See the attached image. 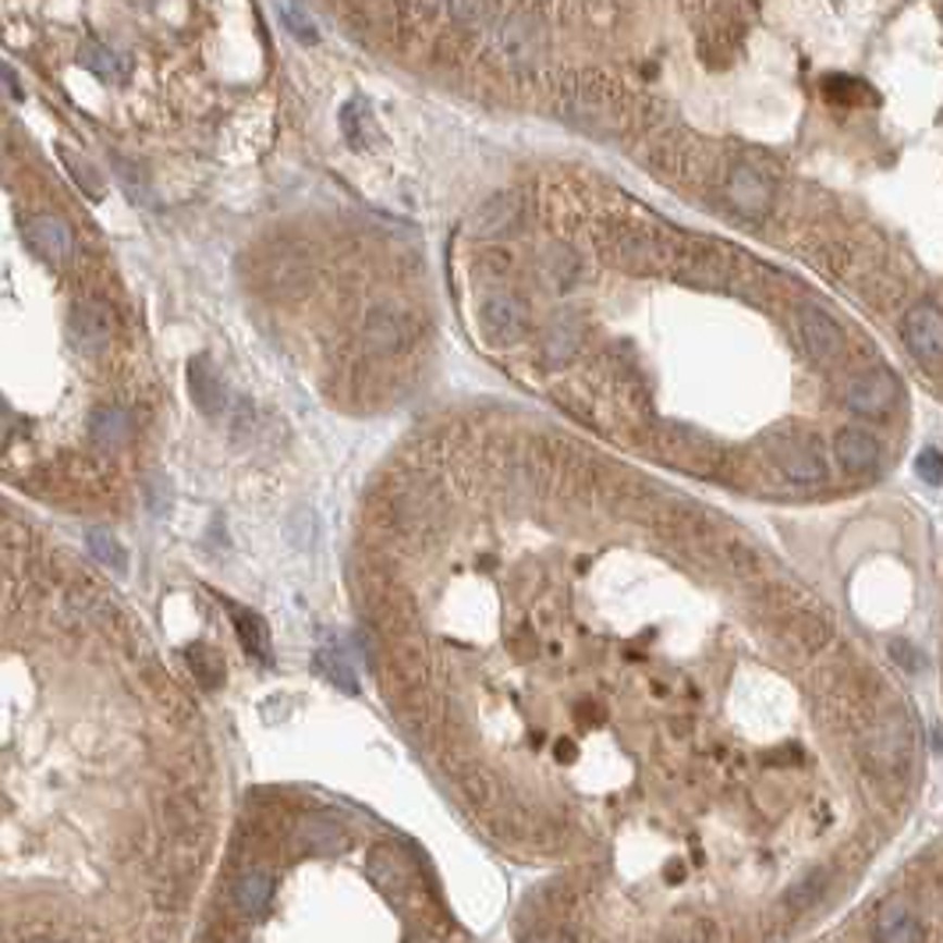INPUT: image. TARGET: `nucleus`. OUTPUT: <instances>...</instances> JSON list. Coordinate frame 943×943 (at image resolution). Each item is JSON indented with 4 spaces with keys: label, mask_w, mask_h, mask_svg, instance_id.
I'll use <instances>...</instances> for the list:
<instances>
[{
    "label": "nucleus",
    "mask_w": 943,
    "mask_h": 943,
    "mask_svg": "<svg viewBox=\"0 0 943 943\" xmlns=\"http://www.w3.org/2000/svg\"><path fill=\"white\" fill-rule=\"evenodd\" d=\"M872 936L880 943H915L926 936V929L919 922V915L908 905V897H887L880 911H876V926H872Z\"/></svg>",
    "instance_id": "9b49d317"
},
{
    "label": "nucleus",
    "mask_w": 943,
    "mask_h": 943,
    "mask_svg": "<svg viewBox=\"0 0 943 943\" xmlns=\"http://www.w3.org/2000/svg\"><path fill=\"white\" fill-rule=\"evenodd\" d=\"M25 241L36 255H43L47 263H64L75 249L72 227L53 213H36V217L25 221Z\"/></svg>",
    "instance_id": "9d476101"
},
{
    "label": "nucleus",
    "mask_w": 943,
    "mask_h": 943,
    "mask_svg": "<svg viewBox=\"0 0 943 943\" xmlns=\"http://www.w3.org/2000/svg\"><path fill=\"white\" fill-rule=\"evenodd\" d=\"M611 255L614 263H621L625 269H656L664 260V249L659 241L639 231H617L611 238Z\"/></svg>",
    "instance_id": "f3484780"
},
{
    "label": "nucleus",
    "mask_w": 943,
    "mask_h": 943,
    "mask_svg": "<svg viewBox=\"0 0 943 943\" xmlns=\"http://www.w3.org/2000/svg\"><path fill=\"white\" fill-rule=\"evenodd\" d=\"M915 472H919V479L929 482V487H940V482H943V454L933 451V448H926L919 457H915Z\"/></svg>",
    "instance_id": "c756f323"
},
{
    "label": "nucleus",
    "mask_w": 943,
    "mask_h": 943,
    "mask_svg": "<svg viewBox=\"0 0 943 943\" xmlns=\"http://www.w3.org/2000/svg\"><path fill=\"white\" fill-rule=\"evenodd\" d=\"M799 334H802L808 359L819 362V366H838V362L847 355V337L841 330V323L833 319L827 309L802 305L799 309Z\"/></svg>",
    "instance_id": "f03ea898"
},
{
    "label": "nucleus",
    "mask_w": 943,
    "mask_h": 943,
    "mask_svg": "<svg viewBox=\"0 0 943 943\" xmlns=\"http://www.w3.org/2000/svg\"><path fill=\"white\" fill-rule=\"evenodd\" d=\"M501 47L515 64H536L539 58H543V50H546L543 33H539V25L529 15H511L504 22Z\"/></svg>",
    "instance_id": "2eb2a0df"
},
{
    "label": "nucleus",
    "mask_w": 943,
    "mask_h": 943,
    "mask_svg": "<svg viewBox=\"0 0 943 943\" xmlns=\"http://www.w3.org/2000/svg\"><path fill=\"white\" fill-rule=\"evenodd\" d=\"M302 841L313 855H341L348 847V833L341 823H334V819L313 816L302 823Z\"/></svg>",
    "instance_id": "aec40b11"
},
{
    "label": "nucleus",
    "mask_w": 943,
    "mask_h": 943,
    "mask_svg": "<svg viewBox=\"0 0 943 943\" xmlns=\"http://www.w3.org/2000/svg\"><path fill=\"white\" fill-rule=\"evenodd\" d=\"M887 653H891V659L901 667V670H922V653L915 650V645L908 639H891L887 642Z\"/></svg>",
    "instance_id": "c85d7f7f"
},
{
    "label": "nucleus",
    "mask_w": 943,
    "mask_h": 943,
    "mask_svg": "<svg viewBox=\"0 0 943 943\" xmlns=\"http://www.w3.org/2000/svg\"><path fill=\"white\" fill-rule=\"evenodd\" d=\"M362 341L373 355H394L412 341V323L408 316L394 305H376L369 309L366 327H362Z\"/></svg>",
    "instance_id": "39448f33"
},
{
    "label": "nucleus",
    "mask_w": 943,
    "mask_h": 943,
    "mask_svg": "<svg viewBox=\"0 0 943 943\" xmlns=\"http://www.w3.org/2000/svg\"><path fill=\"white\" fill-rule=\"evenodd\" d=\"M518 217H521V199L515 192H501V196L487 199L476 213H472L468 231L476 238H501L518 224Z\"/></svg>",
    "instance_id": "ddd939ff"
},
{
    "label": "nucleus",
    "mask_w": 943,
    "mask_h": 943,
    "mask_svg": "<svg viewBox=\"0 0 943 943\" xmlns=\"http://www.w3.org/2000/svg\"><path fill=\"white\" fill-rule=\"evenodd\" d=\"M844 408L855 415H866V419H887L897 401V380L891 369H866L858 373L855 380H847L844 387Z\"/></svg>",
    "instance_id": "7ed1b4c3"
},
{
    "label": "nucleus",
    "mask_w": 943,
    "mask_h": 943,
    "mask_svg": "<svg viewBox=\"0 0 943 943\" xmlns=\"http://www.w3.org/2000/svg\"><path fill=\"white\" fill-rule=\"evenodd\" d=\"M142 501H146V511L164 521L171 515V504H174V493H171V479L164 476V472H150V476L142 479Z\"/></svg>",
    "instance_id": "b1692460"
},
{
    "label": "nucleus",
    "mask_w": 943,
    "mask_h": 943,
    "mask_svg": "<svg viewBox=\"0 0 943 943\" xmlns=\"http://www.w3.org/2000/svg\"><path fill=\"white\" fill-rule=\"evenodd\" d=\"M901 334H905L908 352L919 362H929V366L943 362V309H936L933 302H919L908 309Z\"/></svg>",
    "instance_id": "20e7f679"
},
{
    "label": "nucleus",
    "mask_w": 943,
    "mask_h": 943,
    "mask_svg": "<svg viewBox=\"0 0 943 943\" xmlns=\"http://www.w3.org/2000/svg\"><path fill=\"white\" fill-rule=\"evenodd\" d=\"M64 164L72 167V174H75V181L86 188V192L92 196V199H100L103 196V185H100V178H97V171H92L89 164H83V160H78L75 153H64Z\"/></svg>",
    "instance_id": "7c9ffc66"
},
{
    "label": "nucleus",
    "mask_w": 943,
    "mask_h": 943,
    "mask_svg": "<svg viewBox=\"0 0 943 943\" xmlns=\"http://www.w3.org/2000/svg\"><path fill=\"white\" fill-rule=\"evenodd\" d=\"M586 341V323L578 316H557L543 330V362L546 366H564L582 352Z\"/></svg>",
    "instance_id": "4468645a"
},
{
    "label": "nucleus",
    "mask_w": 943,
    "mask_h": 943,
    "mask_svg": "<svg viewBox=\"0 0 943 943\" xmlns=\"http://www.w3.org/2000/svg\"><path fill=\"white\" fill-rule=\"evenodd\" d=\"M833 454H838L844 472L862 476V472H872L880 465V440L862 426H844L841 433L833 437Z\"/></svg>",
    "instance_id": "f8f14e48"
},
{
    "label": "nucleus",
    "mask_w": 943,
    "mask_h": 943,
    "mask_svg": "<svg viewBox=\"0 0 943 943\" xmlns=\"http://www.w3.org/2000/svg\"><path fill=\"white\" fill-rule=\"evenodd\" d=\"M341 131L344 139L352 142V150H369V135H373V114L366 111V103L352 100L341 111Z\"/></svg>",
    "instance_id": "5701e85b"
},
{
    "label": "nucleus",
    "mask_w": 943,
    "mask_h": 943,
    "mask_svg": "<svg viewBox=\"0 0 943 943\" xmlns=\"http://www.w3.org/2000/svg\"><path fill=\"white\" fill-rule=\"evenodd\" d=\"M777 465L791 482H802V487L827 479V457L813 437H791L784 448L777 451Z\"/></svg>",
    "instance_id": "6e6552de"
},
{
    "label": "nucleus",
    "mask_w": 943,
    "mask_h": 943,
    "mask_svg": "<svg viewBox=\"0 0 943 943\" xmlns=\"http://www.w3.org/2000/svg\"><path fill=\"white\" fill-rule=\"evenodd\" d=\"M131 433H135V423H131V415L125 408H117V404H100V408H92L89 437H92L97 448L117 451V448H125V443L131 440Z\"/></svg>",
    "instance_id": "dca6fc26"
},
{
    "label": "nucleus",
    "mask_w": 943,
    "mask_h": 943,
    "mask_svg": "<svg viewBox=\"0 0 943 943\" xmlns=\"http://www.w3.org/2000/svg\"><path fill=\"white\" fill-rule=\"evenodd\" d=\"M482 327L501 344H515L529 330V305H525L518 294L496 291L482 302Z\"/></svg>",
    "instance_id": "423d86ee"
},
{
    "label": "nucleus",
    "mask_w": 943,
    "mask_h": 943,
    "mask_svg": "<svg viewBox=\"0 0 943 943\" xmlns=\"http://www.w3.org/2000/svg\"><path fill=\"white\" fill-rule=\"evenodd\" d=\"M231 617H235V631H238L241 645H246V653L252 659L269 664V659H274V650H269V636H266L263 617H255L252 611H241V606H231Z\"/></svg>",
    "instance_id": "412c9836"
},
{
    "label": "nucleus",
    "mask_w": 943,
    "mask_h": 943,
    "mask_svg": "<svg viewBox=\"0 0 943 943\" xmlns=\"http://www.w3.org/2000/svg\"><path fill=\"white\" fill-rule=\"evenodd\" d=\"M316 670L323 674V678H330L337 689H344V692H355V689H359V681H355L352 667H348V659L337 656L334 650H319V653H316Z\"/></svg>",
    "instance_id": "a878e982"
},
{
    "label": "nucleus",
    "mask_w": 943,
    "mask_h": 943,
    "mask_svg": "<svg viewBox=\"0 0 943 943\" xmlns=\"http://www.w3.org/2000/svg\"><path fill=\"white\" fill-rule=\"evenodd\" d=\"M724 188H727V199H731V206H734L738 213H745V217H766V210H770V202H774V185H770V178H766L763 171L749 167V164L731 167Z\"/></svg>",
    "instance_id": "0eeeda50"
},
{
    "label": "nucleus",
    "mask_w": 943,
    "mask_h": 943,
    "mask_svg": "<svg viewBox=\"0 0 943 943\" xmlns=\"http://www.w3.org/2000/svg\"><path fill=\"white\" fill-rule=\"evenodd\" d=\"M451 15L465 29H479V25L493 22V0H451Z\"/></svg>",
    "instance_id": "cd10ccee"
},
{
    "label": "nucleus",
    "mask_w": 943,
    "mask_h": 943,
    "mask_svg": "<svg viewBox=\"0 0 943 943\" xmlns=\"http://www.w3.org/2000/svg\"><path fill=\"white\" fill-rule=\"evenodd\" d=\"M827 887H830V872H827V869H819V866L808 869V872H802L799 880L788 887L784 905H788L791 911H808L813 905H819V901H823Z\"/></svg>",
    "instance_id": "4be33fe9"
},
{
    "label": "nucleus",
    "mask_w": 943,
    "mask_h": 943,
    "mask_svg": "<svg viewBox=\"0 0 943 943\" xmlns=\"http://www.w3.org/2000/svg\"><path fill=\"white\" fill-rule=\"evenodd\" d=\"M823 97L830 103H841V106H858V103L872 100V92L866 83H858V78H852V75H830L823 83Z\"/></svg>",
    "instance_id": "393cba45"
},
{
    "label": "nucleus",
    "mask_w": 943,
    "mask_h": 943,
    "mask_svg": "<svg viewBox=\"0 0 943 943\" xmlns=\"http://www.w3.org/2000/svg\"><path fill=\"white\" fill-rule=\"evenodd\" d=\"M114 330H117L114 309L97 299L75 302L72 313H67V337H72V344L83 355H103L114 341Z\"/></svg>",
    "instance_id": "f257e3e1"
},
{
    "label": "nucleus",
    "mask_w": 943,
    "mask_h": 943,
    "mask_svg": "<svg viewBox=\"0 0 943 943\" xmlns=\"http://www.w3.org/2000/svg\"><path fill=\"white\" fill-rule=\"evenodd\" d=\"M86 550H89V557L100 561L106 571L128 575V550L111 529H103V525H89V529H86Z\"/></svg>",
    "instance_id": "6ab92c4d"
},
{
    "label": "nucleus",
    "mask_w": 943,
    "mask_h": 943,
    "mask_svg": "<svg viewBox=\"0 0 943 943\" xmlns=\"http://www.w3.org/2000/svg\"><path fill=\"white\" fill-rule=\"evenodd\" d=\"M543 274L550 277V285H554V291L571 288V285H575V277H578V260H575V252H568V249H550V260H546V266H543Z\"/></svg>",
    "instance_id": "bb28decb"
},
{
    "label": "nucleus",
    "mask_w": 943,
    "mask_h": 943,
    "mask_svg": "<svg viewBox=\"0 0 943 943\" xmlns=\"http://www.w3.org/2000/svg\"><path fill=\"white\" fill-rule=\"evenodd\" d=\"M188 394H192L196 408L206 415V419H217L227 408V387L221 369L213 366L210 355H196L188 362Z\"/></svg>",
    "instance_id": "1a4fd4ad"
},
{
    "label": "nucleus",
    "mask_w": 943,
    "mask_h": 943,
    "mask_svg": "<svg viewBox=\"0 0 943 943\" xmlns=\"http://www.w3.org/2000/svg\"><path fill=\"white\" fill-rule=\"evenodd\" d=\"M114 167H117V174H121V185H125L135 199H142V188H139V178H135V167L125 164L121 156H114Z\"/></svg>",
    "instance_id": "2f4dec72"
},
{
    "label": "nucleus",
    "mask_w": 943,
    "mask_h": 943,
    "mask_svg": "<svg viewBox=\"0 0 943 943\" xmlns=\"http://www.w3.org/2000/svg\"><path fill=\"white\" fill-rule=\"evenodd\" d=\"M269 901H274V876L263 872V869H252L238 880L235 887V905L249 915V919H260L266 915Z\"/></svg>",
    "instance_id": "a211bd4d"
}]
</instances>
